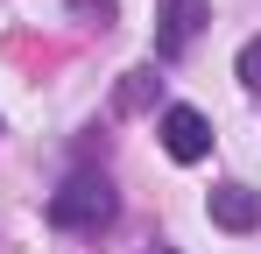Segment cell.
<instances>
[{
    "label": "cell",
    "mask_w": 261,
    "mask_h": 254,
    "mask_svg": "<svg viewBox=\"0 0 261 254\" xmlns=\"http://www.w3.org/2000/svg\"><path fill=\"white\" fill-rule=\"evenodd\" d=\"M233 71H240V85H247V92H261V36L240 42V64H233Z\"/></svg>",
    "instance_id": "cell-6"
},
{
    "label": "cell",
    "mask_w": 261,
    "mask_h": 254,
    "mask_svg": "<svg viewBox=\"0 0 261 254\" xmlns=\"http://www.w3.org/2000/svg\"><path fill=\"white\" fill-rule=\"evenodd\" d=\"M155 134H163V148H170L176 163H205V156H212V120H205L198 106H170Z\"/></svg>",
    "instance_id": "cell-3"
},
{
    "label": "cell",
    "mask_w": 261,
    "mask_h": 254,
    "mask_svg": "<svg viewBox=\"0 0 261 254\" xmlns=\"http://www.w3.org/2000/svg\"><path fill=\"white\" fill-rule=\"evenodd\" d=\"M205 21H212V0H163V14H155V57H184Z\"/></svg>",
    "instance_id": "cell-2"
},
{
    "label": "cell",
    "mask_w": 261,
    "mask_h": 254,
    "mask_svg": "<svg viewBox=\"0 0 261 254\" xmlns=\"http://www.w3.org/2000/svg\"><path fill=\"white\" fill-rule=\"evenodd\" d=\"M155 71H148V64H141V71H127V78H120V92H113V106H120V113H148V99H155Z\"/></svg>",
    "instance_id": "cell-5"
},
{
    "label": "cell",
    "mask_w": 261,
    "mask_h": 254,
    "mask_svg": "<svg viewBox=\"0 0 261 254\" xmlns=\"http://www.w3.org/2000/svg\"><path fill=\"white\" fill-rule=\"evenodd\" d=\"M71 7H85V14H113V0H71Z\"/></svg>",
    "instance_id": "cell-7"
},
{
    "label": "cell",
    "mask_w": 261,
    "mask_h": 254,
    "mask_svg": "<svg viewBox=\"0 0 261 254\" xmlns=\"http://www.w3.org/2000/svg\"><path fill=\"white\" fill-rule=\"evenodd\" d=\"M212 226H226V233H254V226H261V191H247V184H219V191H212Z\"/></svg>",
    "instance_id": "cell-4"
},
{
    "label": "cell",
    "mask_w": 261,
    "mask_h": 254,
    "mask_svg": "<svg viewBox=\"0 0 261 254\" xmlns=\"http://www.w3.org/2000/svg\"><path fill=\"white\" fill-rule=\"evenodd\" d=\"M106 219H113V191L99 176H71L64 191H49V226L64 233H99Z\"/></svg>",
    "instance_id": "cell-1"
}]
</instances>
